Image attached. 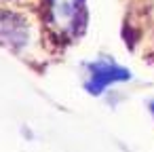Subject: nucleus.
<instances>
[{"label": "nucleus", "mask_w": 154, "mask_h": 152, "mask_svg": "<svg viewBox=\"0 0 154 152\" xmlns=\"http://www.w3.org/2000/svg\"><path fill=\"white\" fill-rule=\"evenodd\" d=\"M28 40H30L28 21L13 11H0V47L21 51L23 47H28Z\"/></svg>", "instance_id": "7ed1b4c3"}, {"label": "nucleus", "mask_w": 154, "mask_h": 152, "mask_svg": "<svg viewBox=\"0 0 154 152\" xmlns=\"http://www.w3.org/2000/svg\"><path fill=\"white\" fill-rule=\"evenodd\" d=\"M150 112H152V116H154V101H150Z\"/></svg>", "instance_id": "20e7f679"}, {"label": "nucleus", "mask_w": 154, "mask_h": 152, "mask_svg": "<svg viewBox=\"0 0 154 152\" xmlns=\"http://www.w3.org/2000/svg\"><path fill=\"white\" fill-rule=\"evenodd\" d=\"M47 21L59 36H78L87 23V0H47Z\"/></svg>", "instance_id": "f257e3e1"}, {"label": "nucleus", "mask_w": 154, "mask_h": 152, "mask_svg": "<svg viewBox=\"0 0 154 152\" xmlns=\"http://www.w3.org/2000/svg\"><path fill=\"white\" fill-rule=\"evenodd\" d=\"M131 78V72L114 61H106V59H97L87 64V80H85V89L91 95H101L110 85L116 82H125Z\"/></svg>", "instance_id": "f03ea898"}]
</instances>
